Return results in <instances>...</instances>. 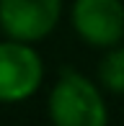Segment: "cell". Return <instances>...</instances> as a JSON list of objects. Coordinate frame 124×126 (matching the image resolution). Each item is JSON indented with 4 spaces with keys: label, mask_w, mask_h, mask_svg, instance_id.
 <instances>
[{
    "label": "cell",
    "mask_w": 124,
    "mask_h": 126,
    "mask_svg": "<svg viewBox=\"0 0 124 126\" xmlns=\"http://www.w3.org/2000/svg\"><path fill=\"white\" fill-rule=\"evenodd\" d=\"M52 126H109L103 95L96 82L75 70H62L47 100Z\"/></svg>",
    "instance_id": "cell-1"
},
{
    "label": "cell",
    "mask_w": 124,
    "mask_h": 126,
    "mask_svg": "<svg viewBox=\"0 0 124 126\" xmlns=\"http://www.w3.org/2000/svg\"><path fill=\"white\" fill-rule=\"evenodd\" d=\"M44 80V62L29 41H0V103L29 100Z\"/></svg>",
    "instance_id": "cell-2"
},
{
    "label": "cell",
    "mask_w": 124,
    "mask_h": 126,
    "mask_svg": "<svg viewBox=\"0 0 124 126\" xmlns=\"http://www.w3.org/2000/svg\"><path fill=\"white\" fill-rule=\"evenodd\" d=\"M75 33L96 49H111L124 36L122 0H75L70 10Z\"/></svg>",
    "instance_id": "cell-3"
},
{
    "label": "cell",
    "mask_w": 124,
    "mask_h": 126,
    "mask_svg": "<svg viewBox=\"0 0 124 126\" xmlns=\"http://www.w3.org/2000/svg\"><path fill=\"white\" fill-rule=\"evenodd\" d=\"M62 0H0V28L8 39L41 41L54 31Z\"/></svg>",
    "instance_id": "cell-4"
},
{
    "label": "cell",
    "mask_w": 124,
    "mask_h": 126,
    "mask_svg": "<svg viewBox=\"0 0 124 126\" xmlns=\"http://www.w3.org/2000/svg\"><path fill=\"white\" fill-rule=\"evenodd\" d=\"M98 80L109 93L124 95V47H111L98 64Z\"/></svg>",
    "instance_id": "cell-5"
}]
</instances>
